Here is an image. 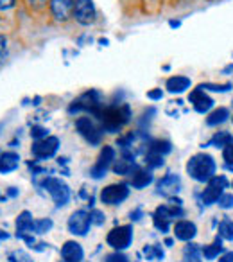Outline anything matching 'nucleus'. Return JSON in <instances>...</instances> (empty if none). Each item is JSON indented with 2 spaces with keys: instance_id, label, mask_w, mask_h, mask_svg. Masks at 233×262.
Listing matches in <instances>:
<instances>
[{
  "instance_id": "1",
  "label": "nucleus",
  "mask_w": 233,
  "mask_h": 262,
  "mask_svg": "<svg viewBox=\"0 0 233 262\" xmlns=\"http://www.w3.org/2000/svg\"><path fill=\"white\" fill-rule=\"evenodd\" d=\"M129 119H131V110L128 104L104 106L97 115L102 131H108V133H116L124 124L129 122Z\"/></svg>"
},
{
  "instance_id": "2",
  "label": "nucleus",
  "mask_w": 233,
  "mask_h": 262,
  "mask_svg": "<svg viewBox=\"0 0 233 262\" xmlns=\"http://www.w3.org/2000/svg\"><path fill=\"white\" fill-rule=\"evenodd\" d=\"M215 160L212 155L208 153H197L190 157L187 162V172L192 180L199 183H208L215 176Z\"/></svg>"
},
{
  "instance_id": "3",
  "label": "nucleus",
  "mask_w": 233,
  "mask_h": 262,
  "mask_svg": "<svg viewBox=\"0 0 233 262\" xmlns=\"http://www.w3.org/2000/svg\"><path fill=\"white\" fill-rule=\"evenodd\" d=\"M181 215H183L181 200H172L171 198V203L161 205V207H158L156 210H154L153 223L161 233H167L171 223L174 221L176 217H181Z\"/></svg>"
},
{
  "instance_id": "4",
  "label": "nucleus",
  "mask_w": 233,
  "mask_h": 262,
  "mask_svg": "<svg viewBox=\"0 0 233 262\" xmlns=\"http://www.w3.org/2000/svg\"><path fill=\"white\" fill-rule=\"evenodd\" d=\"M104 108V102H102V95L97 90H88L84 92L81 97H77L76 101L70 104L68 112L76 113V112H86L91 113L94 117L99 115V112Z\"/></svg>"
},
{
  "instance_id": "5",
  "label": "nucleus",
  "mask_w": 233,
  "mask_h": 262,
  "mask_svg": "<svg viewBox=\"0 0 233 262\" xmlns=\"http://www.w3.org/2000/svg\"><path fill=\"white\" fill-rule=\"evenodd\" d=\"M106 243L116 251H122L126 248L131 246L133 243V226L131 225H122L113 228L106 237Z\"/></svg>"
},
{
  "instance_id": "6",
  "label": "nucleus",
  "mask_w": 233,
  "mask_h": 262,
  "mask_svg": "<svg viewBox=\"0 0 233 262\" xmlns=\"http://www.w3.org/2000/svg\"><path fill=\"white\" fill-rule=\"evenodd\" d=\"M43 187L49 194H51L52 201L56 203V207H65L70 200V189L65 182H61L59 178H47L43 180Z\"/></svg>"
},
{
  "instance_id": "7",
  "label": "nucleus",
  "mask_w": 233,
  "mask_h": 262,
  "mask_svg": "<svg viewBox=\"0 0 233 262\" xmlns=\"http://www.w3.org/2000/svg\"><path fill=\"white\" fill-rule=\"evenodd\" d=\"M76 129L79 131V135L83 137L86 142L91 146H99L102 140V127H99L90 117H79L76 120Z\"/></svg>"
},
{
  "instance_id": "8",
  "label": "nucleus",
  "mask_w": 233,
  "mask_h": 262,
  "mask_svg": "<svg viewBox=\"0 0 233 262\" xmlns=\"http://www.w3.org/2000/svg\"><path fill=\"white\" fill-rule=\"evenodd\" d=\"M228 187V180L224 174H215L214 178L208 182L206 189L203 190V203L204 205H214L219 201V198L224 194V189Z\"/></svg>"
},
{
  "instance_id": "9",
  "label": "nucleus",
  "mask_w": 233,
  "mask_h": 262,
  "mask_svg": "<svg viewBox=\"0 0 233 262\" xmlns=\"http://www.w3.org/2000/svg\"><path fill=\"white\" fill-rule=\"evenodd\" d=\"M58 147H59V139L58 137L49 135V137H45V139L36 140V142L33 144V147H31V153H33V157L38 158V160H47V158L54 157Z\"/></svg>"
},
{
  "instance_id": "10",
  "label": "nucleus",
  "mask_w": 233,
  "mask_h": 262,
  "mask_svg": "<svg viewBox=\"0 0 233 262\" xmlns=\"http://www.w3.org/2000/svg\"><path fill=\"white\" fill-rule=\"evenodd\" d=\"M129 196V189L126 183H111L104 187L101 192V201L104 205H121Z\"/></svg>"
},
{
  "instance_id": "11",
  "label": "nucleus",
  "mask_w": 233,
  "mask_h": 262,
  "mask_svg": "<svg viewBox=\"0 0 233 262\" xmlns=\"http://www.w3.org/2000/svg\"><path fill=\"white\" fill-rule=\"evenodd\" d=\"M72 16L83 26H88L95 20L97 16V11H95L94 0H76L74 2V11Z\"/></svg>"
},
{
  "instance_id": "12",
  "label": "nucleus",
  "mask_w": 233,
  "mask_h": 262,
  "mask_svg": "<svg viewBox=\"0 0 233 262\" xmlns=\"http://www.w3.org/2000/svg\"><path fill=\"white\" fill-rule=\"evenodd\" d=\"M115 162V149H113L111 146H104L101 151V155H99L97 162H95V165L91 167V178L99 180L102 178V176L108 172V169L111 167V164Z\"/></svg>"
},
{
  "instance_id": "13",
  "label": "nucleus",
  "mask_w": 233,
  "mask_h": 262,
  "mask_svg": "<svg viewBox=\"0 0 233 262\" xmlns=\"http://www.w3.org/2000/svg\"><path fill=\"white\" fill-rule=\"evenodd\" d=\"M33 232H34V219H33V215H31V212L24 210L22 214L16 217V237L24 239L33 248V244H34Z\"/></svg>"
},
{
  "instance_id": "14",
  "label": "nucleus",
  "mask_w": 233,
  "mask_h": 262,
  "mask_svg": "<svg viewBox=\"0 0 233 262\" xmlns=\"http://www.w3.org/2000/svg\"><path fill=\"white\" fill-rule=\"evenodd\" d=\"M91 226V215L86 210H76L68 217V230L74 235H86Z\"/></svg>"
},
{
  "instance_id": "15",
  "label": "nucleus",
  "mask_w": 233,
  "mask_h": 262,
  "mask_svg": "<svg viewBox=\"0 0 233 262\" xmlns=\"http://www.w3.org/2000/svg\"><path fill=\"white\" fill-rule=\"evenodd\" d=\"M189 101L192 102L194 110H196L197 113H208L214 108V99H212L201 86L194 88V90L190 92Z\"/></svg>"
},
{
  "instance_id": "16",
  "label": "nucleus",
  "mask_w": 233,
  "mask_h": 262,
  "mask_svg": "<svg viewBox=\"0 0 233 262\" xmlns=\"http://www.w3.org/2000/svg\"><path fill=\"white\" fill-rule=\"evenodd\" d=\"M179 189H181V180H179V176L174 174V172H169L167 176H164V178L158 182L156 192L165 198H172L179 192Z\"/></svg>"
},
{
  "instance_id": "17",
  "label": "nucleus",
  "mask_w": 233,
  "mask_h": 262,
  "mask_svg": "<svg viewBox=\"0 0 233 262\" xmlns=\"http://www.w3.org/2000/svg\"><path fill=\"white\" fill-rule=\"evenodd\" d=\"M51 11L58 22H65L74 11V0H51Z\"/></svg>"
},
{
  "instance_id": "18",
  "label": "nucleus",
  "mask_w": 233,
  "mask_h": 262,
  "mask_svg": "<svg viewBox=\"0 0 233 262\" xmlns=\"http://www.w3.org/2000/svg\"><path fill=\"white\" fill-rule=\"evenodd\" d=\"M61 257H63V260H66V262H81L84 257V251L79 243H76V241H66L61 248Z\"/></svg>"
},
{
  "instance_id": "19",
  "label": "nucleus",
  "mask_w": 233,
  "mask_h": 262,
  "mask_svg": "<svg viewBox=\"0 0 233 262\" xmlns=\"http://www.w3.org/2000/svg\"><path fill=\"white\" fill-rule=\"evenodd\" d=\"M197 235V226L192 221H178L174 225V237L178 241H192Z\"/></svg>"
},
{
  "instance_id": "20",
  "label": "nucleus",
  "mask_w": 233,
  "mask_h": 262,
  "mask_svg": "<svg viewBox=\"0 0 233 262\" xmlns=\"http://www.w3.org/2000/svg\"><path fill=\"white\" fill-rule=\"evenodd\" d=\"M20 165V157L13 151H6L0 155V172H13L15 169H18Z\"/></svg>"
},
{
  "instance_id": "21",
  "label": "nucleus",
  "mask_w": 233,
  "mask_h": 262,
  "mask_svg": "<svg viewBox=\"0 0 233 262\" xmlns=\"http://www.w3.org/2000/svg\"><path fill=\"white\" fill-rule=\"evenodd\" d=\"M113 171H115L116 174H122V176L133 174V172L136 171L135 157H128V155H122L121 160H116V164L113 165Z\"/></svg>"
},
{
  "instance_id": "22",
  "label": "nucleus",
  "mask_w": 233,
  "mask_h": 262,
  "mask_svg": "<svg viewBox=\"0 0 233 262\" xmlns=\"http://www.w3.org/2000/svg\"><path fill=\"white\" fill-rule=\"evenodd\" d=\"M165 86H167V90L171 92V94H181L187 88H190V79L185 76H172L167 79Z\"/></svg>"
},
{
  "instance_id": "23",
  "label": "nucleus",
  "mask_w": 233,
  "mask_h": 262,
  "mask_svg": "<svg viewBox=\"0 0 233 262\" xmlns=\"http://www.w3.org/2000/svg\"><path fill=\"white\" fill-rule=\"evenodd\" d=\"M219 253H222V239L219 235L212 244H206V246L201 248V255H203L206 260H214V258H217Z\"/></svg>"
},
{
  "instance_id": "24",
  "label": "nucleus",
  "mask_w": 233,
  "mask_h": 262,
  "mask_svg": "<svg viewBox=\"0 0 233 262\" xmlns=\"http://www.w3.org/2000/svg\"><path fill=\"white\" fill-rule=\"evenodd\" d=\"M131 183L135 189H144V187H147L149 183H153V174H151L149 171H144V169H136V171L133 172Z\"/></svg>"
},
{
  "instance_id": "25",
  "label": "nucleus",
  "mask_w": 233,
  "mask_h": 262,
  "mask_svg": "<svg viewBox=\"0 0 233 262\" xmlns=\"http://www.w3.org/2000/svg\"><path fill=\"white\" fill-rule=\"evenodd\" d=\"M229 117V110L228 108H215L214 112L208 113L206 117V124L208 126H219V124L226 122Z\"/></svg>"
},
{
  "instance_id": "26",
  "label": "nucleus",
  "mask_w": 233,
  "mask_h": 262,
  "mask_svg": "<svg viewBox=\"0 0 233 262\" xmlns=\"http://www.w3.org/2000/svg\"><path fill=\"white\" fill-rule=\"evenodd\" d=\"M229 142H233V137L231 133H228V131H217L214 137L210 139V142L206 144V146H214V147H224L228 146Z\"/></svg>"
},
{
  "instance_id": "27",
  "label": "nucleus",
  "mask_w": 233,
  "mask_h": 262,
  "mask_svg": "<svg viewBox=\"0 0 233 262\" xmlns=\"http://www.w3.org/2000/svg\"><path fill=\"white\" fill-rule=\"evenodd\" d=\"M171 149H172V146H171L169 140H153V142H149V146H147V151L161 155V157H165L167 153H171Z\"/></svg>"
},
{
  "instance_id": "28",
  "label": "nucleus",
  "mask_w": 233,
  "mask_h": 262,
  "mask_svg": "<svg viewBox=\"0 0 233 262\" xmlns=\"http://www.w3.org/2000/svg\"><path fill=\"white\" fill-rule=\"evenodd\" d=\"M183 260L185 262H201V248L197 244H187L183 250Z\"/></svg>"
},
{
  "instance_id": "29",
  "label": "nucleus",
  "mask_w": 233,
  "mask_h": 262,
  "mask_svg": "<svg viewBox=\"0 0 233 262\" xmlns=\"http://www.w3.org/2000/svg\"><path fill=\"white\" fill-rule=\"evenodd\" d=\"M219 237L224 241H233V221L231 219H222L219 223Z\"/></svg>"
},
{
  "instance_id": "30",
  "label": "nucleus",
  "mask_w": 233,
  "mask_h": 262,
  "mask_svg": "<svg viewBox=\"0 0 233 262\" xmlns=\"http://www.w3.org/2000/svg\"><path fill=\"white\" fill-rule=\"evenodd\" d=\"M144 253H146L147 260H160V258H164V251L160 250V246H158V244L146 246V248H144Z\"/></svg>"
},
{
  "instance_id": "31",
  "label": "nucleus",
  "mask_w": 233,
  "mask_h": 262,
  "mask_svg": "<svg viewBox=\"0 0 233 262\" xmlns=\"http://www.w3.org/2000/svg\"><path fill=\"white\" fill-rule=\"evenodd\" d=\"M146 165H149L151 169L161 167V165H164V157H161V155H156V153H151V151H147V153H146Z\"/></svg>"
},
{
  "instance_id": "32",
  "label": "nucleus",
  "mask_w": 233,
  "mask_h": 262,
  "mask_svg": "<svg viewBox=\"0 0 233 262\" xmlns=\"http://www.w3.org/2000/svg\"><path fill=\"white\" fill-rule=\"evenodd\" d=\"M52 228L51 219H40V221H34V233H47Z\"/></svg>"
},
{
  "instance_id": "33",
  "label": "nucleus",
  "mask_w": 233,
  "mask_h": 262,
  "mask_svg": "<svg viewBox=\"0 0 233 262\" xmlns=\"http://www.w3.org/2000/svg\"><path fill=\"white\" fill-rule=\"evenodd\" d=\"M11 262H33V258H31L24 250H16L11 253Z\"/></svg>"
},
{
  "instance_id": "34",
  "label": "nucleus",
  "mask_w": 233,
  "mask_h": 262,
  "mask_svg": "<svg viewBox=\"0 0 233 262\" xmlns=\"http://www.w3.org/2000/svg\"><path fill=\"white\" fill-rule=\"evenodd\" d=\"M219 207L224 208V210H228V208H233V194H222L221 198H219Z\"/></svg>"
},
{
  "instance_id": "35",
  "label": "nucleus",
  "mask_w": 233,
  "mask_h": 262,
  "mask_svg": "<svg viewBox=\"0 0 233 262\" xmlns=\"http://www.w3.org/2000/svg\"><path fill=\"white\" fill-rule=\"evenodd\" d=\"M203 90H212V92H228L231 88V84H212V83H206V84H199Z\"/></svg>"
},
{
  "instance_id": "36",
  "label": "nucleus",
  "mask_w": 233,
  "mask_h": 262,
  "mask_svg": "<svg viewBox=\"0 0 233 262\" xmlns=\"http://www.w3.org/2000/svg\"><path fill=\"white\" fill-rule=\"evenodd\" d=\"M222 158H224V162L228 165H233V142L222 147Z\"/></svg>"
},
{
  "instance_id": "37",
  "label": "nucleus",
  "mask_w": 233,
  "mask_h": 262,
  "mask_svg": "<svg viewBox=\"0 0 233 262\" xmlns=\"http://www.w3.org/2000/svg\"><path fill=\"white\" fill-rule=\"evenodd\" d=\"M31 137H33L34 140L45 139V137H49V131L41 126H33V129H31Z\"/></svg>"
},
{
  "instance_id": "38",
  "label": "nucleus",
  "mask_w": 233,
  "mask_h": 262,
  "mask_svg": "<svg viewBox=\"0 0 233 262\" xmlns=\"http://www.w3.org/2000/svg\"><path fill=\"white\" fill-rule=\"evenodd\" d=\"M6 56H8V40H6V36L0 34V65L4 63Z\"/></svg>"
},
{
  "instance_id": "39",
  "label": "nucleus",
  "mask_w": 233,
  "mask_h": 262,
  "mask_svg": "<svg viewBox=\"0 0 233 262\" xmlns=\"http://www.w3.org/2000/svg\"><path fill=\"white\" fill-rule=\"evenodd\" d=\"M106 262H129V258L126 255H122L121 251H115V253L106 257Z\"/></svg>"
},
{
  "instance_id": "40",
  "label": "nucleus",
  "mask_w": 233,
  "mask_h": 262,
  "mask_svg": "<svg viewBox=\"0 0 233 262\" xmlns=\"http://www.w3.org/2000/svg\"><path fill=\"white\" fill-rule=\"evenodd\" d=\"M90 215H91V223H95V225H102V223H104V214H102V212L94 210Z\"/></svg>"
},
{
  "instance_id": "41",
  "label": "nucleus",
  "mask_w": 233,
  "mask_h": 262,
  "mask_svg": "<svg viewBox=\"0 0 233 262\" xmlns=\"http://www.w3.org/2000/svg\"><path fill=\"white\" fill-rule=\"evenodd\" d=\"M16 0H0V11H8V9L15 8Z\"/></svg>"
},
{
  "instance_id": "42",
  "label": "nucleus",
  "mask_w": 233,
  "mask_h": 262,
  "mask_svg": "<svg viewBox=\"0 0 233 262\" xmlns=\"http://www.w3.org/2000/svg\"><path fill=\"white\" fill-rule=\"evenodd\" d=\"M27 4L31 6V8H34V9H41L45 6V2H47V0H26Z\"/></svg>"
},
{
  "instance_id": "43",
  "label": "nucleus",
  "mask_w": 233,
  "mask_h": 262,
  "mask_svg": "<svg viewBox=\"0 0 233 262\" xmlns=\"http://www.w3.org/2000/svg\"><path fill=\"white\" fill-rule=\"evenodd\" d=\"M147 97L153 99V101H158V99L164 97V92H161V88H158V90H151L149 94H147Z\"/></svg>"
},
{
  "instance_id": "44",
  "label": "nucleus",
  "mask_w": 233,
  "mask_h": 262,
  "mask_svg": "<svg viewBox=\"0 0 233 262\" xmlns=\"http://www.w3.org/2000/svg\"><path fill=\"white\" fill-rule=\"evenodd\" d=\"M219 262H233V251H228V253H224L221 258H219Z\"/></svg>"
},
{
  "instance_id": "45",
  "label": "nucleus",
  "mask_w": 233,
  "mask_h": 262,
  "mask_svg": "<svg viewBox=\"0 0 233 262\" xmlns=\"http://www.w3.org/2000/svg\"><path fill=\"white\" fill-rule=\"evenodd\" d=\"M140 214H142V212H140V210L131 212V219H133V221H138V219H140Z\"/></svg>"
},
{
  "instance_id": "46",
  "label": "nucleus",
  "mask_w": 233,
  "mask_h": 262,
  "mask_svg": "<svg viewBox=\"0 0 233 262\" xmlns=\"http://www.w3.org/2000/svg\"><path fill=\"white\" fill-rule=\"evenodd\" d=\"M0 239H8V233H6V232H0Z\"/></svg>"
},
{
  "instance_id": "47",
  "label": "nucleus",
  "mask_w": 233,
  "mask_h": 262,
  "mask_svg": "<svg viewBox=\"0 0 233 262\" xmlns=\"http://www.w3.org/2000/svg\"><path fill=\"white\" fill-rule=\"evenodd\" d=\"M61 262H66V260H61Z\"/></svg>"
},
{
  "instance_id": "48",
  "label": "nucleus",
  "mask_w": 233,
  "mask_h": 262,
  "mask_svg": "<svg viewBox=\"0 0 233 262\" xmlns=\"http://www.w3.org/2000/svg\"><path fill=\"white\" fill-rule=\"evenodd\" d=\"M231 187H233V183H231Z\"/></svg>"
}]
</instances>
